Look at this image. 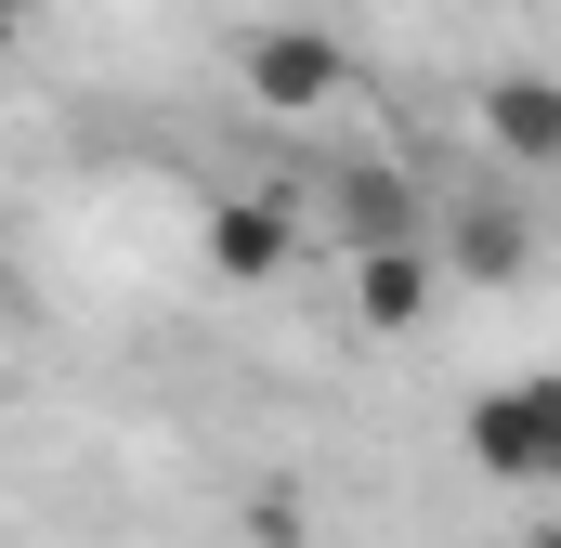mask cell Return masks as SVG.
I'll use <instances>...</instances> for the list:
<instances>
[{
    "mask_svg": "<svg viewBox=\"0 0 561 548\" xmlns=\"http://www.w3.org/2000/svg\"><path fill=\"white\" fill-rule=\"evenodd\" d=\"M470 457H483L496 483H549V470H561V379L483 392V406H470Z\"/></svg>",
    "mask_w": 561,
    "mask_h": 548,
    "instance_id": "obj_1",
    "label": "cell"
},
{
    "mask_svg": "<svg viewBox=\"0 0 561 548\" xmlns=\"http://www.w3.org/2000/svg\"><path fill=\"white\" fill-rule=\"evenodd\" d=\"M236 66H249V105H275V118H313V105L353 79V53H340L327 26H249Z\"/></svg>",
    "mask_w": 561,
    "mask_h": 548,
    "instance_id": "obj_2",
    "label": "cell"
},
{
    "mask_svg": "<svg viewBox=\"0 0 561 548\" xmlns=\"http://www.w3.org/2000/svg\"><path fill=\"white\" fill-rule=\"evenodd\" d=\"M287 262H300V222H287L275 196H222L209 209V274L222 287H275Z\"/></svg>",
    "mask_w": 561,
    "mask_h": 548,
    "instance_id": "obj_3",
    "label": "cell"
},
{
    "mask_svg": "<svg viewBox=\"0 0 561 548\" xmlns=\"http://www.w3.org/2000/svg\"><path fill=\"white\" fill-rule=\"evenodd\" d=\"M353 313H366V327H419V313H431V262H419V236L353 249Z\"/></svg>",
    "mask_w": 561,
    "mask_h": 548,
    "instance_id": "obj_4",
    "label": "cell"
},
{
    "mask_svg": "<svg viewBox=\"0 0 561 548\" xmlns=\"http://www.w3.org/2000/svg\"><path fill=\"white\" fill-rule=\"evenodd\" d=\"M327 222H340V249H379V236H405L419 209H405V183H392L379 157H340V170H327Z\"/></svg>",
    "mask_w": 561,
    "mask_h": 548,
    "instance_id": "obj_5",
    "label": "cell"
},
{
    "mask_svg": "<svg viewBox=\"0 0 561 548\" xmlns=\"http://www.w3.org/2000/svg\"><path fill=\"white\" fill-rule=\"evenodd\" d=\"M483 132H496L510 170H549L561 157V92L549 79H496V92H483Z\"/></svg>",
    "mask_w": 561,
    "mask_h": 548,
    "instance_id": "obj_6",
    "label": "cell"
},
{
    "mask_svg": "<svg viewBox=\"0 0 561 548\" xmlns=\"http://www.w3.org/2000/svg\"><path fill=\"white\" fill-rule=\"evenodd\" d=\"M523 262H536V222H523L510 196H470V209H457V274H470V287H510Z\"/></svg>",
    "mask_w": 561,
    "mask_h": 548,
    "instance_id": "obj_7",
    "label": "cell"
},
{
    "mask_svg": "<svg viewBox=\"0 0 561 548\" xmlns=\"http://www.w3.org/2000/svg\"><path fill=\"white\" fill-rule=\"evenodd\" d=\"M0 13H13V26H26V13H39V0H0Z\"/></svg>",
    "mask_w": 561,
    "mask_h": 548,
    "instance_id": "obj_8",
    "label": "cell"
},
{
    "mask_svg": "<svg viewBox=\"0 0 561 548\" xmlns=\"http://www.w3.org/2000/svg\"><path fill=\"white\" fill-rule=\"evenodd\" d=\"M0 39H13V13H0Z\"/></svg>",
    "mask_w": 561,
    "mask_h": 548,
    "instance_id": "obj_9",
    "label": "cell"
}]
</instances>
